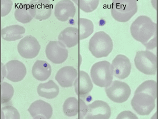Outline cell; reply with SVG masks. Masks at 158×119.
I'll return each mask as SVG.
<instances>
[{
	"instance_id": "21",
	"label": "cell",
	"mask_w": 158,
	"mask_h": 119,
	"mask_svg": "<svg viewBox=\"0 0 158 119\" xmlns=\"http://www.w3.org/2000/svg\"><path fill=\"white\" fill-rule=\"evenodd\" d=\"M59 87L52 80L47 83H40L37 87V92L40 96L47 99H53L59 94Z\"/></svg>"
},
{
	"instance_id": "2",
	"label": "cell",
	"mask_w": 158,
	"mask_h": 119,
	"mask_svg": "<svg viewBox=\"0 0 158 119\" xmlns=\"http://www.w3.org/2000/svg\"><path fill=\"white\" fill-rule=\"evenodd\" d=\"M113 41L109 34L104 31L95 33L90 39L89 49L96 58L106 57L112 52Z\"/></svg>"
},
{
	"instance_id": "24",
	"label": "cell",
	"mask_w": 158,
	"mask_h": 119,
	"mask_svg": "<svg viewBox=\"0 0 158 119\" xmlns=\"http://www.w3.org/2000/svg\"><path fill=\"white\" fill-rule=\"evenodd\" d=\"M78 23L79 39L80 40L88 38L94 33V23L91 20L85 18H80Z\"/></svg>"
},
{
	"instance_id": "16",
	"label": "cell",
	"mask_w": 158,
	"mask_h": 119,
	"mask_svg": "<svg viewBox=\"0 0 158 119\" xmlns=\"http://www.w3.org/2000/svg\"><path fill=\"white\" fill-rule=\"evenodd\" d=\"M76 7L71 1L63 0L56 4L54 7V15L56 19L62 22H65L73 18L76 15Z\"/></svg>"
},
{
	"instance_id": "14",
	"label": "cell",
	"mask_w": 158,
	"mask_h": 119,
	"mask_svg": "<svg viewBox=\"0 0 158 119\" xmlns=\"http://www.w3.org/2000/svg\"><path fill=\"white\" fill-rule=\"evenodd\" d=\"M74 86L76 94L80 99H85L93 89L94 85L87 73L81 70L74 83Z\"/></svg>"
},
{
	"instance_id": "28",
	"label": "cell",
	"mask_w": 158,
	"mask_h": 119,
	"mask_svg": "<svg viewBox=\"0 0 158 119\" xmlns=\"http://www.w3.org/2000/svg\"><path fill=\"white\" fill-rule=\"evenodd\" d=\"M20 118V113L15 107L6 106L1 108V119H19Z\"/></svg>"
},
{
	"instance_id": "25",
	"label": "cell",
	"mask_w": 158,
	"mask_h": 119,
	"mask_svg": "<svg viewBox=\"0 0 158 119\" xmlns=\"http://www.w3.org/2000/svg\"><path fill=\"white\" fill-rule=\"evenodd\" d=\"M156 90L157 84L154 80H148L144 82L136 89L135 94L142 93L149 94L152 96L155 99H156Z\"/></svg>"
},
{
	"instance_id": "10",
	"label": "cell",
	"mask_w": 158,
	"mask_h": 119,
	"mask_svg": "<svg viewBox=\"0 0 158 119\" xmlns=\"http://www.w3.org/2000/svg\"><path fill=\"white\" fill-rule=\"evenodd\" d=\"M88 105L82 99H77L74 97H70L65 101L63 105V111L65 116L69 117H75L79 114L80 119L86 116Z\"/></svg>"
},
{
	"instance_id": "27",
	"label": "cell",
	"mask_w": 158,
	"mask_h": 119,
	"mask_svg": "<svg viewBox=\"0 0 158 119\" xmlns=\"http://www.w3.org/2000/svg\"><path fill=\"white\" fill-rule=\"evenodd\" d=\"M80 9L85 12H91L95 10L99 6V0L97 1H74Z\"/></svg>"
},
{
	"instance_id": "9",
	"label": "cell",
	"mask_w": 158,
	"mask_h": 119,
	"mask_svg": "<svg viewBox=\"0 0 158 119\" xmlns=\"http://www.w3.org/2000/svg\"><path fill=\"white\" fill-rule=\"evenodd\" d=\"M41 46L38 40L32 35L22 39L18 45V51L20 56L27 59H32L38 56Z\"/></svg>"
},
{
	"instance_id": "11",
	"label": "cell",
	"mask_w": 158,
	"mask_h": 119,
	"mask_svg": "<svg viewBox=\"0 0 158 119\" xmlns=\"http://www.w3.org/2000/svg\"><path fill=\"white\" fill-rule=\"evenodd\" d=\"M4 76L12 82H19L24 79L27 75V68L21 61L12 60L4 65Z\"/></svg>"
},
{
	"instance_id": "5",
	"label": "cell",
	"mask_w": 158,
	"mask_h": 119,
	"mask_svg": "<svg viewBox=\"0 0 158 119\" xmlns=\"http://www.w3.org/2000/svg\"><path fill=\"white\" fill-rule=\"evenodd\" d=\"M156 56L149 51H137L135 64L140 72L146 75H155L156 73Z\"/></svg>"
},
{
	"instance_id": "30",
	"label": "cell",
	"mask_w": 158,
	"mask_h": 119,
	"mask_svg": "<svg viewBox=\"0 0 158 119\" xmlns=\"http://www.w3.org/2000/svg\"><path fill=\"white\" fill-rule=\"evenodd\" d=\"M117 119H138V117H137L135 114L129 111H124L123 112H121L120 113L118 114L117 117Z\"/></svg>"
},
{
	"instance_id": "20",
	"label": "cell",
	"mask_w": 158,
	"mask_h": 119,
	"mask_svg": "<svg viewBox=\"0 0 158 119\" xmlns=\"http://www.w3.org/2000/svg\"><path fill=\"white\" fill-rule=\"evenodd\" d=\"M52 68L50 64L44 60H36L32 68V74L39 81H45L51 75Z\"/></svg>"
},
{
	"instance_id": "12",
	"label": "cell",
	"mask_w": 158,
	"mask_h": 119,
	"mask_svg": "<svg viewBox=\"0 0 158 119\" xmlns=\"http://www.w3.org/2000/svg\"><path fill=\"white\" fill-rule=\"evenodd\" d=\"M111 115V110L108 103L97 100L88 105L86 119H108Z\"/></svg>"
},
{
	"instance_id": "3",
	"label": "cell",
	"mask_w": 158,
	"mask_h": 119,
	"mask_svg": "<svg viewBox=\"0 0 158 119\" xmlns=\"http://www.w3.org/2000/svg\"><path fill=\"white\" fill-rule=\"evenodd\" d=\"M137 11V1L135 0H115L111 4L112 16L120 22L128 21Z\"/></svg>"
},
{
	"instance_id": "17",
	"label": "cell",
	"mask_w": 158,
	"mask_h": 119,
	"mask_svg": "<svg viewBox=\"0 0 158 119\" xmlns=\"http://www.w3.org/2000/svg\"><path fill=\"white\" fill-rule=\"evenodd\" d=\"M78 76L77 69L72 66H64L58 70L55 79L62 87H70L73 85Z\"/></svg>"
},
{
	"instance_id": "1",
	"label": "cell",
	"mask_w": 158,
	"mask_h": 119,
	"mask_svg": "<svg viewBox=\"0 0 158 119\" xmlns=\"http://www.w3.org/2000/svg\"><path fill=\"white\" fill-rule=\"evenodd\" d=\"M132 36L142 43L147 49L152 50L156 47V24L146 15L138 16L130 27Z\"/></svg>"
},
{
	"instance_id": "22",
	"label": "cell",
	"mask_w": 158,
	"mask_h": 119,
	"mask_svg": "<svg viewBox=\"0 0 158 119\" xmlns=\"http://www.w3.org/2000/svg\"><path fill=\"white\" fill-rule=\"evenodd\" d=\"M25 33V29L18 24L10 25L1 30V37L7 42L16 41L21 39Z\"/></svg>"
},
{
	"instance_id": "8",
	"label": "cell",
	"mask_w": 158,
	"mask_h": 119,
	"mask_svg": "<svg viewBox=\"0 0 158 119\" xmlns=\"http://www.w3.org/2000/svg\"><path fill=\"white\" fill-rule=\"evenodd\" d=\"M45 54L48 60L55 64H60L67 60L68 51L66 46L60 41H50L45 48Z\"/></svg>"
},
{
	"instance_id": "19",
	"label": "cell",
	"mask_w": 158,
	"mask_h": 119,
	"mask_svg": "<svg viewBox=\"0 0 158 119\" xmlns=\"http://www.w3.org/2000/svg\"><path fill=\"white\" fill-rule=\"evenodd\" d=\"M58 39L68 48L76 46L80 40L79 29L71 27L65 28L60 33Z\"/></svg>"
},
{
	"instance_id": "13",
	"label": "cell",
	"mask_w": 158,
	"mask_h": 119,
	"mask_svg": "<svg viewBox=\"0 0 158 119\" xmlns=\"http://www.w3.org/2000/svg\"><path fill=\"white\" fill-rule=\"evenodd\" d=\"M111 67L113 75L119 79H125L131 73V62L129 59L123 55H118L114 58Z\"/></svg>"
},
{
	"instance_id": "29",
	"label": "cell",
	"mask_w": 158,
	"mask_h": 119,
	"mask_svg": "<svg viewBox=\"0 0 158 119\" xmlns=\"http://www.w3.org/2000/svg\"><path fill=\"white\" fill-rule=\"evenodd\" d=\"M13 2L11 1H1V16H6L12 9Z\"/></svg>"
},
{
	"instance_id": "26",
	"label": "cell",
	"mask_w": 158,
	"mask_h": 119,
	"mask_svg": "<svg viewBox=\"0 0 158 119\" xmlns=\"http://www.w3.org/2000/svg\"><path fill=\"white\" fill-rule=\"evenodd\" d=\"M14 88L9 83L3 82L1 84V104L9 102L14 95Z\"/></svg>"
},
{
	"instance_id": "4",
	"label": "cell",
	"mask_w": 158,
	"mask_h": 119,
	"mask_svg": "<svg viewBox=\"0 0 158 119\" xmlns=\"http://www.w3.org/2000/svg\"><path fill=\"white\" fill-rule=\"evenodd\" d=\"M90 74L94 84L101 87L109 86L113 81L111 64L106 60L94 64L91 68Z\"/></svg>"
},
{
	"instance_id": "6",
	"label": "cell",
	"mask_w": 158,
	"mask_h": 119,
	"mask_svg": "<svg viewBox=\"0 0 158 119\" xmlns=\"http://www.w3.org/2000/svg\"><path fill=\"white\" fill-rule=\"evenodd\" d=\"M106 95L112 101L117 103H124L131 95V90L127 83L114 81L105 90Z\"/></svg>"
},
{
	"instance_id": "15",
	"label": "cell",
	"mask_w": 158,
	"mask_h": 119,
	"mask_svg": "<svg viewBox=\"0 0 158 119\" xmlns=\"http://www.w3.org/2000/svg\"><path fill=\"white\" fill-rule=\"evenodd\" d=\"M27 111L34 119H50L53 114V108L51 105L41 99L33 102Z\"/></svg>"
},
{
	"instance_id": "23",
	"label": "cell",
	"mask_w": 158,
	"mask_h": 119,
	"mask_svg": "<svg viewBox=\"0 0 158 119\" xmlns=\"http://www.w3.org/2000/svg\"><path fill=\"white\" fill-rule=\"evenodd\" d=\"M15 18L22 24H27L35 18L34 10L30 4H21L15 12Z\"/></svg>"
},
{
	"instance_id": "7",
	"label": "cell",
	"mask_w": 158,
	"mask_h": 119,
	"mask_svg": "<svg viewBox=\"0 0 158 119\" xmlns=\"http://www.w3.org/2000/svg\"><path fill=\"white\" fill-rule=\"evenodd\" d=\"M155 100L149 94L138 93L135 94L131 100V106L140 116H148L155 108Z\"/></svg>"
},
{
	"instance_id": "18",
	"label": "cell",
	"mask_w": 158,
	"mask_h": 119,
	"mask_svg": "<svg viewBox=\"0 0 158 119\" xmlns=\"http://www.w3.org/2000/svg\"><path fill=\"white\" fill-rule=\"evenodd\" d=\"M29 4L34 10L36 20H47L51 15L52 6L48 0L31 1Z\"/></svg>"
}]
</instances>
